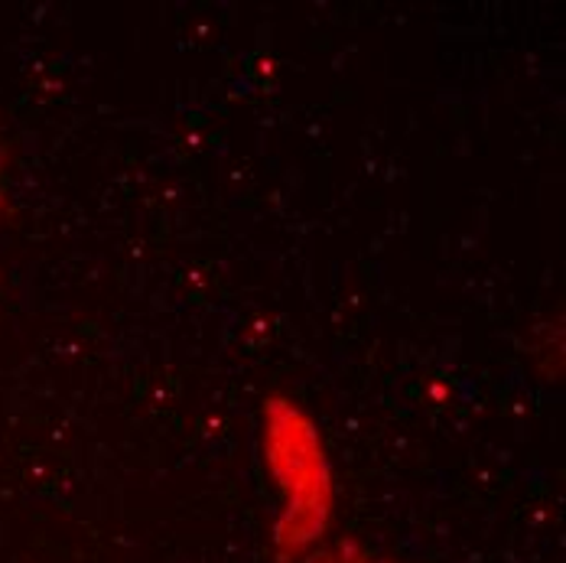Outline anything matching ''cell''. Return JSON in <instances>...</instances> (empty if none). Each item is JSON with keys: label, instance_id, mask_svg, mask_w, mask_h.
Masks as SVG:
<instances>
[{"label": "cell", "instance_id": "cell-3", "mask_svg": "<svg viewBox=\"0 0 566 563\" xmlns=\"http://www.w3.org/2000/svg\"><path fill=\"white\" fill-rule=\"evenodd\" d=\"M3 189H7V167H3V154H0V199H3Z\"/></svg>", "mask_w": 566, "mask_h": 563}, {"label": "cell", "instance_id": "cell-1", "mask_svg": "<svg viewBox=\"0 0 566 563\" xmlns=\"http://www.w3.org/2000/svg\"><path fill=\"white\" fill-rule=\"evenodd\" d=\"M254 450L274 502V551L293 563L326 544L339 518V466L316 410L293 392L261 397Z\"/></svg>", "mask_w": 566, "mask_h": 563}, {"label": "cell", "instance_id": "cell-2", "mask_svg": "<svg viewBox=\"0 0 566 563\" xmlns=\"http://www.w3.org/2000/svg\"><path fill=\"white\" fill-rule=\"evenodd\" d=\"M293 563H391V561H385V557H378V554H371V551H365V548L333 541V544H326V548H319V551H313V554H306V557H300V561H293Z\"/></svg>", "mask_w": 566, "mask_h": 563}]
</instances>
